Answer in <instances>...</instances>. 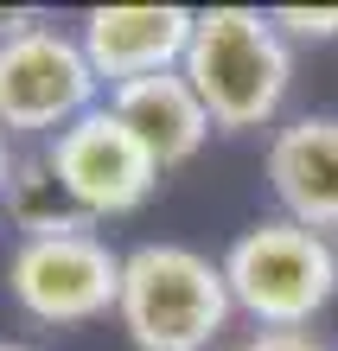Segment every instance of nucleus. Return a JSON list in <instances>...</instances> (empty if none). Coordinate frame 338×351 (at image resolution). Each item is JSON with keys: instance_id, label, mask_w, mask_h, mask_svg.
Returning a JSON list of instances; mask_svg holds the SVG:
<instances>
[{"instance_id": "nucleus-1", "label": "nucleus", "mask_w": 338, "mask_h": 351, "mask_svg": "<svg viewBox=\"0 0 338 351\" xmlns=\"http://www.w3.org/2000/svg\"><path fill=\"white\" fill-rule=\"evenodd\" d=\"M179 71L192 77L217 134H256V128H274V115L293 90V45L274 26V13L204 7Z\"/></svg>"}, {"instance_id": "nucleus-2", "label": "nucleus", "mask_w": 338, "mask_h": 351, "mask_svg": "<svg viewBox=\"0 0 338 351\" xmlns=\"http://www.w3.org/2000/svg\"><path fill=\"white\" fill-rule=\"evenodd\" d=\"M230 313L237 300H230L224 262H210L192 243H134L121 262L115 319L134 351H210Z\"/></svg>"}, {"instance_id": "nucleus-3", "label": "nucleus", "mask_w": 338, "mask_h": 351, "mask_svg": "<svg viewBox=\"0 0 338 351\" xmlns=\"http://www.w3.org/2000/svg\"><path fill=\"white\" fill-rule=\"evenodd\" d=\"M224 281L262 332H306L338 294V243L293 217H262L224 250Z\"/></svg>"}, {"instance_id": "nucleus-4", "label": "nucleus", "mask_w": 338, "mask_h": 351, "mask_svg": "<svg viewBox=\"0 0 338 351\" xmlns=\"http://www.w3.org/2000/svg\"><path fill=\"white\" fill-rule=\"evenodd\" d=\"M121 250H109L96 230H51L19 237L7 250V294L38 326H90L109 319L121 300Z\"/></svg>"}, {"instance_id": "nucleus-5", "label": "nucleus", "mask_w": 338, "mask_h": 351, "mask_svg": "<svg viewBox=\"0 0 338 351\" xmlns=\"http://www.w3.org/2000/svg\"><path fill=\"white\" fill-rule=\"evenodd\" d=\"M96 71L77 32L19 26L0 38V134H64L71 121L96 109Z\"/></svg>"}, {"instance_id": "nucleus-6", "label": "nucleus", "mask_w": 338, "mask_h": 351, "mask_svg": "<svg viewBox=\"0 0 338 351\" xmlns=\"http://www.w3.org/2000/svg\"><path fill=\"white\" fill-rule=\"evenodd\" d=\"M45 167L58 173L64 198L90 223L141 211V204L154 198V185H160V160L128 134V121H121L109 102H96L83 121H71L64 134L45 141Z\"/></svg>"}, {"instance_id": "nucleus-7", "label": "nucleus", "mask_w": 338, "mask_h": 351, "mask_svg": "<svg viewBox=\"0 0 338 351\" xmlns=\"http://www.w3.org/2000/svg\"><path fill=\"white\" fill-rule=\"evenodd\" d=\"M192 26H198L192 7H90L77 26V45L90 58L96 84L121 90L134 77L179 71L185 45H192Z\"/></svg>"}, {"instance_id": "nucleus-8", "label": "nucleus", "mask_w": 338, "mask_h": 351, "mask_svg": "<svg viewBox=\"0 0 338 351\" xmlns=\"http://www.w3.org/2000/svg\"><path fill=\"white\" fill-rule=\"evenodd\" d=\"M268 192L281 217L306 230H338V115H293L268 134Z\"/></svg>"}, {"instance_id": "nucleus-9", "label": "nucleus", "mask_w": 338, "mask_h": 351, "mask_svg": "<svg viewBox=\"0 0 338 351\" xmlns=\"http://www.w3.org/2000/svg\"><path fill=\"white\" fill-rule=\"evenodd\" d=\"M109 109L128 121V134L160 160V173L166 167H185V160L210 141V109L198 102V90H192V77H185V71L134 77V84L109 90Z\"/></svg>"}, {"instance_id": "nucleus-10", "label": "nucleus", "mask_w": 338, "mask_h": 351, "mask_svg": "<svg viewBox=\"0 0 338 351\" xmlns=\"http://www.w3.org/2000/svg\"><path fill=\"white\" fill-rule=\"evenodd\" d=\"M7 217L19 237H51V230H90V217L77 211L64 198V185L58 173L45 167V154L38 160H19L13 167V185H7Z\"/></svg>"}, {"instance_id": "nucleus-11", "label": "nucleus", "mask_w": 338, "mask_h": 351, "mask_svg": "<svg viewBox=\"0 0 338 351\" xmlns=\"http://www.w3.org/2000/svg\"><path fill=\"white\" fill-rule=\"evenodd\" d=\"M274 26L293 38H338V7H274Z\"/></svg>"}, {"instance_id": "nucleus-12", "label": "nucleus", "mask_w": 338, "mask_h": 351, "mask_svg": "<svg viewBox=\"0 0 338 351\" xmlns=\"http://www.w3.org/2000/svg\"><path fill=\"white\" fill-rule=\"evenodd\" d=\"M237 351H332V345L313 332H249Z\"/></svg>"}, {"instance_id": "nucleus-13", "label": "nucleus", "mask_w": 338, "mask_h": 351, "mask_svg": "<svg viewBox=\"0 0 338 351\" xmlns=\"http://www.w3.org/2000/svg\"><path fill=\"white\" fill-rule=\"evenodd\" d=\"M13 167H19V160L7 154V134H0V211H7V185H13Z\"/></svg>"}, {"instance_id": "nucleus-14", "label": "nucleus", "mask_w": 338, "mask_h": 351, "mask_svg": "<svg viewBox=\"0 0 338 351\" xmlns=\"http://www.w3.org/2000/svg\"><path fill=\"white\" fill-rule=\"evenodd\" d=\"M0 351H38V345H26V339H0Z\"/></svg>"}]
</instances>
